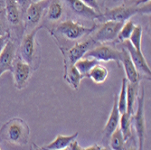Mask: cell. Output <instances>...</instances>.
<instances>
[{
  "mask_svg": "<svg viewBox=\"0 0 151 150\" xmlns=\"http://www.w3.org/2000/svg\"><path fill=\"white\" fill-rule=\"evenodd\" d=\"M29 138V126L20 118H11L0 128V141L9 145L24 146L28 143Z\"/></svg>",
  "mask_w": 151,
  "mask_h": 150,
  "instance_id": "cell-1",
  "label": "cell"
},
{
  "mask_svg": "<svg viewBox=\"0 0 151 150\" xmlns=\"http://www.w3.org/2000/svg\"><path fill=\"white\" fill-rule=\"evenodd\" d=\"M137 110L130 117L131 128H134L138 138V150H143L146 138V120H145V91L144 87H139Z\"/></svg>",
  "mask_w": 151,
  "mask_h": 150,
  "instance_id": "cell-2",
  "label": "cell"
},
{
  "mask_svg": "<svg viewBox=\"0 0 151 150\" xmlns=\"http://www.w3.org/2000/svg\"><path fill=\"white\" fill-rule=\"evenodd\" d=\"M95 25L93 27H86L73 20H67L59 24L53 29L55 35H60L69 41H77L91 32L94 31Z\"/></svg>",
  "mask_w": 151,
  "mask_h": 150,
  "instance_id": "cell-3",
  "label": "cell"
},
{
  "mask_svg": "<svg viewBox=\"0 0 151 150\" xmlns=\"http://www.w3.org/2000/svg\"><path fill=\"white\" fill-rule=\"evenodd\" d=\"M42 28V26L38 25L31 32L27 33L22 39V42L19 48V53H20V59L31 66L32 70L37 69L35 65L36 61V42L35 37L37 34V32L39 29Z\"/></svg>",
  "mask_w": 151,
  "mask_h": 150,
  "instance_id": "cell-4",
  "label": "cell"
},
{
  "mask_svg": "<svg viewBox=\"0 0 151 150\" xmlns=\"http://www.w3.org/2000/svg\"><path fill=\"white\" fill-rule=\"evenodd\" d=\"M51 0H44L36 3H31L24 12V26L26 29L35 28L40 23Z\"/></svg>",
  "mask_w": 151,
  "mask_h": 150,
  "instance_id": "cell-5",
  "label": "cell"
},
{
  "mask_svg": "<svg viewBox=\"0 0 151 150\" xmlns=\"http://www.w3.org/2000/svg\"><path fill=\"white\" fill-rule=\"evenodd\" d=\"M121 52L114 49L109 45L101 44L100 46H96L89 50L83 58H92L96 61L100 62H116L118 64L120 62Z\"/></svg>",
  "mask_w": 151,
  "mask_h": 150,
  "instance_id": "cell-6",
  "label": "cell"
},
{
  "mask_svg": "<svg viewBox=\"0 0 151 150\" xmlns=\"http://www.w3.org/2000/svg\"><path fill=\"white\" fill-rule=\"evenodd\" d=\"M32 68L30 65L23 62L20 57H17L13 62V77L15 87L21 90L26 87L32 73Z\"/></svg>",
  "mask_w": 151,
  "mask_h": 150,
  "instance_id": "cell-7",
  "label": "cell"
},
{
  "mask_svg": "<svg viewBox=\"0 0 151 150\" xmlns=\"http://www.w3.org/2000/svg\"><path fill=\"white\" fill-rule=\"evenodd\" d=\"M123 24L124 23L122 22L105 21L96 31L92 39L95 41V43H106L114 41L117 38Z\"/></svg>",
  "mask_w": 151,
  "mask_h": 150,
  "instance_id": "cell-8",
  "label": "cell"
},
{
  "mask_svg": "<svg viewBox=\"0 0 151 150\" xmlns=\"http://www.w3.org/2000/svg\"><path fill=\"white\" fill-rule=\"evenodd\" d=\"M95 41L92 38L87 39L85 41L76 43L70 50H68L64 55V66L65 65H74L79 60L82 59L86 54V52L92 48L95 44Z\"/></svg>",
  "mask_w": 151,
  "mask_h": 150,
  "instance_id": "cell-9",
  "label": "cell"
},
{
  "mask_svg": "<svg viewBox=\"0 0 151 150\" xmlns=\"http://www.w3.org/2000/svg\"><path fill=\"white\" fill-rule=\"evenodd\" d=\"M142 10L141 8L132 6H118L112 9L107 10L103 15L101 16L100 19L105 21H116L124 23L129 20L133 16L137 15Z\"/></svg>",
  "mask_w": 151,
  "mask_h": 150,
  "instance_id": "cell-10",
  "label": "cell"
},
{
  "mask_svg": "<svg viewBox=\"0 0 151 150\" xmlns=\"http://www.w3.org/2000/svg\"><path fill=\"white\" fill-rule=\"evenodd\" d=\"M123 47H124L127 52L129 54V57L133 62V64L135 65V68L138 71L139 74H143L144 76L147 77V79L150 80V75H151V71H150V67L148 66L142 52H139L137 51L132 45L128 41H125L123 42Z\"/></svg>",
  "mask_w": 151,
  "mask_h": 150,
  "instance_id": "cell-11",
  "label": "cell"
},
{
  "mask_svg": "<svg viewBox=\"0 0 151 150\" xmlns=\"http://www.w3.org/2000/svg\"><path fill=\"white\" fill-rule=\"evenodd\" d=\"M63 1L67 5V6L71 9L73 13H74L76 16L88 19V20H94L100 19L101 14L97 13L95 10L85 5L81 0H63Z\"/></svg>",
  "mask_w": 151,
  "mask_h": 150,
  "instance_id": "cell-12",
  "label": "cell"
},
{
  "mask_svg": "<svg viewBox=\"0 0 151 150\" xmlns=\"http://www.w3.org/2000/svg\"><path fill=\"white\" fill-rule=\"evenodd\" d=\"M17 55V45L11 41L7 42L2 52L0 53V77L6 72L13 71V62Z\"/></svg>",
  "mask_w": 151,
  "mask_h": 150,
  "instance_id": "cell-13",
  "label": "cell"
},
{
  "mask_svg": "<svg viewBox=\"0 0 151 150\" xmlns=\"http://www.w3.org/2000/svg\"><path fill=\"white\" fill-rule=\"evenodd\" d=\"M119 119H120V113L118 108V95H115L113 105L111 108V111L109 113V118L105 124V127L102 131L103 140H109L111 134L119 128Z\"/></svg>",
  "mask_w": 151,
  "mask_h": 150,
  "instance_id": "cell-14",
  "label": "cell"
},
{
  "mask_svg": "<svg viewBox=\"0 0 151 150\" xmlns=\"http://www.w3.org/2000/svg\"><path fill=\"white\" fill-rule=\"evenodd\" d=\"M121 52V56H120V62L122 63L123 69L125 71L126 79L129 83H139V74L135 68V65L133 64L129 54L127 52V50L123 47Z\"/></svg>",
  "mask_w": 151,
  "mask_h": 150,
  "instance_id": "cell-15",
  "label": "cell"
},
{
  "mask_svg": "<svg viewBox=\"0 0 151 150\" xmlns=\"http://www.w3.org/2000/svg\"><path fill=\"white\" fill-rule=\"evenodd\" d=\"M78 136H79L78 132H75L74 134L70 136L58 135L51 143L42 146L41 148L45 150H61V149L67 148L73 140H75L78 138Z\"/></svg>",
  "mask_w": 151,
  "mask_h": 150,
  "instance_id": "cell-16",
  "label": "cell"
},
{
  "mask_svg": "<svg viewBox=\"0 0 151 150\" xmlns=\"http://www.w3.org/2000/svg\"><path fill=\"white\" fill-rule=\"evenodd\" d=\"M5 12L7 22L14 26H17L21 22V15L15 0H5Z\"/></svg>",
  "mask_w": 151,
  "mask_h": 150,
  "instance_id": "cell-17",
  "label": "cell"
},
{
  "mask_svg": "<svg viewBox=\"0 0 151 150\" xmlns=\"http://www.w3.org/2000/svg\"><path fill=\"white\" fill-rule=\"evenodd\" d=\"M64 80L74 90H78L81 80L83 79L74 65H65L64 66Z\"/></svg>",
  "mask_w": 151,
  "mask_h": 150,
  "instance_id": "cell-18",
  "label": "cell"
},
{
  "mask_svg": "<svg viewBox=\"0 0 151 150\" xmlns=\"http://www.w3.org/2000/svg\"><path fill=\"white\" fill-rule=\"evenodd\" d=\"M139 91V83L127 84V112L131 116L135 112V103L137 102Z\"/></svg>",
  "mask_w": 151,
  "mask_h": 150,
  "instance_id": "cell-19",
  "label": "cell"
},
{
  "mask_svg": "<svg viewBox=\"0 0 151 150\" xmlns=\"http://www.w3.org/2000/svg\"><path fill=\"white\" fill-rule=\"evenodd\" d=\"M108 76H109V71L107 68L98 63L91 70L88 78H90L96 84H101L105 83V80L108 79Z\"/></svg>",
  "mask_w": 151,
  "mask_h": 150,
  "instance_id": "cell-20",
  "label": "cell"
},
{
  "mask_svg": "<svg viewBox=\"0 0 151 150\" xmlns=\"http://www.w3.org/2000/svg\"><path fill=\"white\" fill-rule=\"evenodd\" d=\"M46 11V18L49 21L56 22L63 15V6L59 0H51Z\"/></svg>",
  "mask_w": 151,
  "mask_h": 150,
  "instance_id": "cell-21",
  "label": "cell"
},
{
  "mask_svg": "<svg viewBox=\"0 0 151 150\" xmlns=\"http://www.w3.org/2000/svg\"><path fill=\"white\" fill-rule=\"evenodd\" d=\"M100 63L98 61L92 58H82L79 60L77 62L74 63V67L77 69V71L80 72V74L83 78H88L89 72L96 65Z\"/></svg>",
  "mask_w": 151,
  "mask_h": 150,
  "instance_id": "cell-22",
  "label": "cell"
},
{
  "mask_svg": "<svg viewBox=\"0 0 151 150\" xmlns=\"http://www.w3.org/2000/svg\"><path fill=\"white\" fill-rule=\"evenodd\" d=\"M130 115L126 111L120 115V119H119V125L120 127L119 128L121 131V134L123 136V139L125 141H128L132 135L131 131V123H130Z\"/></svg>",
  "mask_w": 151,
  "mask_h": 150,
  "instance_id": "cell-23",
  "label": "cell"
},
{
  "mask_svg": "<svg viewBox=\"0 0 151 150\" xmlns=\"http://www.w3.org/2000/svg\"><path fill=\"white\" fill-rule=\"evenodd\" d=\"M125 140L123 139L120 129L118 128L109 137V146L111 150H124L125 148Z\"/></svg>",
  "mask_w": 151,
  "mask_h": 150,
  "instance_id": "cell-24",
  "label": "cell"
},
{
  "mask_svg": "<svg viewBox=\"0 0 151 150\" xmlns=\"http://www.w3.org/2000/svg\"><path fill=\"white\" fill-rule=\"evenodd\" d=\"M127 84H128L127 79L123 78L121 87H120V91L118 96V108L120 115L127 111Z\"/></svg>",
  "mask_w": 151,
  "mask_h": 150,
  "instance_id": "cell-25",
  "label": "cell"
},
{
  "mask_svg": "<svg viewBox=\"0 0 151 150\" xmlns=\"http://www.w3.org/2000/svg\"><path fill=\"white\" fill-rule=\"evenodd\" d=\"M142 27L140 25H135V28L129 39L131 45L139 52H142Z\"/></svg>",
  "mask_w": 151,
  "mask_h": 150,
  "instance_id": "cell-26",
  "label": "cell"
},
{
  "mask_svg": "<svg viewBox=\"0 0 151 150\" xmlns=\"http://www.w3.org/2000/svg\"><path fill=\"white\" fill-rule=\"evenodd\" d=\"M134 28H135V24L131 20H128V21L124 22V24H123L122 27L120 28V30L118 34V36L116 38L118 40V42L123 43V42H125V41H128L130 37Z\"/></svg>",
  "mask_w": 151,
  "mask_h": 150,
  "instance_id": "cell-27",
  "label": "cell"
},
{
  "mask_svg": "<svg viewBox=\"0 0 151 150\" xmlns=\"http://www.w3.org/2000/svg\"><path fill=\"white\" fill-rule=\"evenodd\" d=\"M81 2H83L85 5H87L88 6H90V7L92 8L93 10H95L97 13L101 14L98 0H81Z\"/></svg>",
  "mask_w": 151,
  "mask_h": 150,
  "instance_id": "cell-28",
  "label": "cell"
},
{
  "mask_svg": "<svg viewBox=\"0 0 151 150\" xmlns=\"http://www.w3.org/2000/svg\"><path fill=\"white\" fill-rule=\"evenodd\" d=\"M17 6H18V9H21L22 13L24 14L25 10L27 9V7L29 6V5L32 3L31 0H15Z\"/></svg>",
  "mask_w": 151,
  "mask_h": 150,
  "instance_id": "cell-29",
  "label": "cell"
},
{
  "mask_svg": "<svg viewBox=\"0 0 151 150\" xmlns=\"http://www.w3.org/2000/svg\"><path fill=\"white\" fill-rule=\"evenodd\" d=\"M10 40V34L7 33L5 35L0 36V53L2 52V51L4 50L5 46L6 45L7 42Z\"/></svg>",
  "mask_w": 151,
  "mask_h": 150,
  "instance_id": "cell-30",
  "label": "cell"
},
{
  "mask_svg": "<svg viewBox=\"0 0 151 150\" xmlns=\"http://www.w3.org/2000/svg\"><path fill=\"white\" fill-rule=\"evenodd\" d=\"M67 148H68V150H83V148L79 145V143L76 139L73 140Z\"/></svg>",
  "mask_w": 151,
  "mask_h": 150,
  "instance_id": "cell-31",
  "label": "cell"
},
{
  "mask_svg": "<svg viewBox=\"0 0 151 150\" xmlns=\"http://www.w3.org/2000/svg\"><path fill=\"white\" fill-rule=\"evenodd\" d=\"M8 32H6V28H5V25L4 24L2 23V21L0 20V36H2V35H5Z\"/></svg>",
  "mask_w": 151,
  "mask_h": 150,
  "instance_id": "cell-32",
  "label": "cell"
},
{
  "mask_svg": "<svg viewBox=\"0 0 151 150\" xmlns=\"http://www.w3.org/2000/svg\"><path fill=\"white\" fill-rule=\"evenodd\" d=\"M101 148V146L95 144V145H92V146H88V147H86V148H83V150H100Z\"/></svg>",
  "mask_w": 151,
  "mask_h": 150,
  "instance_id": "cell-33",
  "label": "cell"
},
{
  "mask_svg": "<svg viewBox=\"0 0 151 150\" xmlns=\"http://www.w3.org/2000/svg\"><path fill=\"white\" fill-rule=\"evenodd\" d=\"M30 150H43V149L41 148L40 146H38L36 144L33 143V144H32V146H31V147H30Z\"/></svg>",
  "mask_w": 151,
  "mask_h": 150,
  "instance_id": "cell-34",
  "label": "cell"
},
{
  "mask_svg": "<svg viewBox=\"0 0 151 150\" xmlns=\"http://www.w3.org/2000/svg\"><path fill=\"white\" fill-rule=\"evenodd\" d=\"M124 150H135L134 148H133V146H125V148H124Z\"/></svg>",
  "mask_w": 151,
  "mask_h": 150,
  "instance_id": "cell-35",
  "label": "cell"
},
{
  "mask_svg": "<svg viewBox=\"0 0 151 150\" xmlns=\"http://www.w3.org/2000/svg\"><path fill=\"white\" fill-rule=\"evenodd\" d=\"M40 1H44V0H31L32 3H36V2H40Z\"/></svg>",
  "mask_w": 151,
  "mask_h": 150,
  "instance_id": "cell-36",
  "label": "cell"
},
{
  "mask_svg": "<svg viewBox=\"0 0 151 150\" xmlns=\"http://www.w3.org/2000/svg\"><path fill=\"white\" fill-rule=\"evenodd\" d=\"M100 150H109V149H108V148H106V147H101Z\"/></svg>",
  "mask_w": 151,
  "mask_h": 150,
  "instance_id": "cell-37",
  "label": "cell"
},
{
  "mask_svg": "<svg viewBox=\"0 0 151 150\" xmlns=\"http://www.w3.org/2000/svg\"><path fill=\"white\" fill-rule=\"evenodd\" d=\"M43 150H45V149H43ZM61 150H68V148H64V149H61Z\"/></svg>",
  "mask_w": 151,
  "mask_h": 150,
  "instance_id": "cell-38",
  "label": "cell"
},
{
  "mask_svg": "<svg viewBox=\"0 0 151 150\" xmlns=\"http://www.w3.org/2000/svg\"><path fill=\"white\" fill-rule=\"evenodd\" d=\"M0 150H1V149H0Z\"/></svg>",
  "mask_w": 151,
  "mask_h": 150,
  "instance_id": "cell-39",
  "label": "cell"
}]
</instances>
